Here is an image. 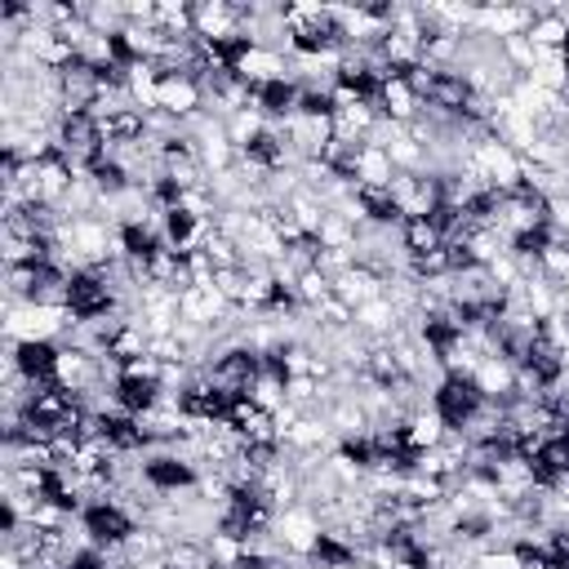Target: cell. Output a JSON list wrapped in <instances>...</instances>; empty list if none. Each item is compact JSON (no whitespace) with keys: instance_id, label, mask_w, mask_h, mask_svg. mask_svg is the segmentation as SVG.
Masks as SVG:
<instances>
[{"instance_id":"6da1fadb","label":"cell","mask_w":569,"mask_h":569,"mask_svg":"<svg viewBox=\"0 0 569 569\" xmlns=\"http://www.w3.org/2000/svg\"><path fill=\"white\" fill-rule=\"evenodd\" d=\"M156 111H164V116H173V120H191L196 111H204V89H200L196 80H187V76H164V80H160V102H156Z\"/></svg>"},{"instance_id":"7a4b0ae2","label":"cell","mask_w":569,"mask_h":569,"mask_svg":"<svg viewBox=\"0 0 569 569\" xmlns=\"http://www.w3.org/2000/svg\"><path fill=\"white\" fill-rule=\"evenodd\" d=\"M405 445H409V453L418 458V453H427V449H436L445 436H449V422L440 418V409L436 405H422V409H413L409 418H405Z\"/></svg>"},{"instance_id":"3957f363","label":"cell","mask_w":569,"mask_h":569,"mask_svg":"<svg viewBox=\"0 0 569 569\" xmlns=\"http://www.w3.org/2000/svg\"><path fill=\"white\" fill-rule=\"evenodd\" d=\"M333 298L356 311V307H365L369 298H382V276H373L369 267L356 262V267H347V271L333 280Z\"/></svg>"},{"instance_id":"277c9868","label":"cell","mask_w":569,"mask_h":569,"mask_svg":"<svg viewBox=\"0 0 569 569\" xmlns=\"http://www.w3.org/2000/svg\"><path fill=\"white\" fill-rule=\"evenodd\" d=\"M391 178H396L391 156H387L382 147L365 142L360 156H356V182H360V187H391Z\"/></svg>"}]
</instances>
